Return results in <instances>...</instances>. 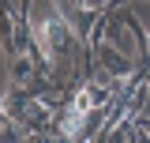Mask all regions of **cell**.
Instances as JSON below:
<instances>
[{
	"label": "cell",
	"instance_id": "2",
	"mask_svg": "<svg viewBox=\"0 0 150 143\" xmlns=\"http://www.w3.org/2000/svg\"><path fill=\"white\" fill-rule=\"evenodd\" d=\"M11 79L19 87H26L34 79V56L30 53H11Z\"/></svg>",
	"mask_w": 150,
	"mask_h": 143
},
{
	"label": "cell",
	"instance_id": "1",
	"mask_svg": "<svg viewBox=\"0 0 150 143\" xmlns=\"http://www.w3.org/2000/svg\"><path fill=\"white\" fill-rule=\"evenodd\" d=\"M101 53H98V60H101V68L109 72V75H116V79H128L131 72H135V64H131V56L120 49V45H109V41H101L98 45Z\"/></svg>",
	"mask_w": 150,
	"mask_h": 143
},
{
	"label": "cell",
	"instance_id": "3",
	"mask_svg": "<svg viewBox=\"0 0 150 143\" xmlns=\"http://www.w3.org/2000/svg\"><path fill=\"white\" fill-rule=\"evenodd\" d=\"M105 4H109V0H79V8H83V11H101Z\"/></svg>",
	"mask_w": 150,
	"mask_h": 143
},
{
	"label": "cell",
	"instance_id": "4",
	"mask_svg": "<svg viewBox=\"0 0 150 143\" xmlns=\"http://www.w3.org/2000/svg\"><path fill=\"white\" fill-rule=\"evenodd\" d=\"M146 53H150V30H146Z\"/></svg>",
	"mask_w": 150,
	"mask_h": 143
}]
</instances>
